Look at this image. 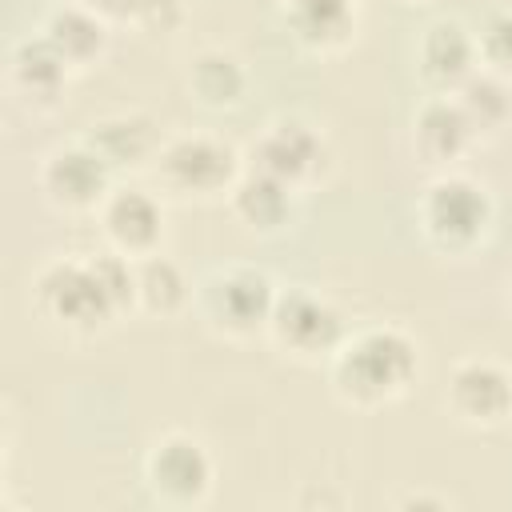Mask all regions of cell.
<instances>
[{"label": "cell", "mask_w": 512, "mask_h": 512, "mask_svg": "<svg viewBox=\"0 0 512 512\" xmlns=\"http://www.w3.org/2000/svg\"><path fill=\"white\" fill-rule=\"evenodd\" d=\"M184 84L204 108H236L248 92V68L228 48H200L188 60Z\"/></svg>", "instance_id": "cell-19"}, {"label": "cell", "mask_w": 512, "mask_h": 512, "mask_svg": "<svg viewBox=\"0 0 512 512\" xmlns=\"http://www.w3.org/2000/svg\"><path fill=\"white\" fill-rule=\"evenodd\" d=\"M96 220H100V232H104L108 248H116L132 260L160 252L164 232H168L160 196H152L144 188H132V184H116L108 192V200L100 204Z\"/></svg>", "instance_id": "cell-11"}, {"label": "cell", "mask_w": 512, "mask_h": 512, "mask_svg": "<svg viewBox=\"0 0 512 512\" xmlns=\"http://www.w3.org/2000/svg\"><path fill=\"white\" fill-rule=\"evenodd\" d=\"M36 184L56 212L84 216V212H100V204L116 188V172L88 140H72L44 152L36 168Z\"/></svg>", "instance_id": "cell-9"}, {"label": "cell", "mask_w": 512, "mask_h": 512, "mask_svg": "<svg viewBox=\"0 0 512 512\" xmlns=\"http://www.w3.org/2000/svg\"><path fill=\"white\" fill-rule=\"evenodd\" d=\"M192 300H196V288H192L188 272L172 256L152 252V256H140L136 260V312L176 316Z\"/></svg>", "instance_id": "cell-20"}, {"label": "cell", "mask_w": 512, "mask_h": 512, "mask_svg": "<svg viewBox=\"0 0 512 512\" xmlns=\"http://www.w3.org/2000/svg\"><path fill=\"white\" fill-rule=\"evenodd\" d=\"M404 4H416V0H404Z\"/></svg>", "instance_id": "cell-25"}, {"label": "cell", "mask_w": 512, "mask_h": 512, "mask_svg": "<svg viewBox=\"0 0 512 512\" xmlns=\"http://www.w3.org/2000/svg\"><path fill=\"white\" fill-rule=\"evenodd\" d=\"M244 168H248V160L224 136L180 132L160 144L148 172L156 176L164 196L184 200V204H208V200H228V192Z\"/></svg>", "instance_id": "cell-3"}, {"label": "cell", "mask_w": 512, "mask_h": 512, "mask_svg": "<svg viewBox=\"0 0 512 512\" xmlns=\"http://www.w3.org/2000/svg\"><path fill=\"white\" fill-rule=\"evenodd\" d=\"M420 380V344L400 324L352 328L328 356V384L348 408H384Z\"/></svg>", "instance_id": "cell-1"}, {"label": "cell", "mask_w": 512, "mask_h": 512, "mask_svg": "<svg viewBox=\"0 0 512 512\" xmlns=\"http://www.w3.org/2000/svg\"><path fill=\"white\" fill-rule=\"evenodd\" d=\"M476 144V132L456 104L452 92H432L416 116H412V152L432 168H452L468 148Z\"/></svg>", "instance_id": "cell-13"}, {"label": "cell", "mask_w": 512, "mask_h": 512, "mask_svg": "<svg viewBox=\"0 0 512 512\" xmlns=\"http://www.w3.org/2000/svg\"><path fill=\"white\" fill-rule=\"evenodd\" d=\"M40 32H44V40L68 60L72 72L100 64L104 52H108V44H112V24H104L96 12H88V8L76 4V0L56 4V8L44 16Z\"/></svg>", "instance_id": "cell-18"}, {"label": "cell", "mask_w": 512, "mask_h": 512, "mask_svg": "<svg viewBox=\"0 0 512 512\" xmlns=\"http://www.w3.org/2000/svg\"><path fill=\"white\" fill-rule=\"evenodd\" d=\"M244 160H248V168H260V172L276 176L280 184H288V188H296L304 196L308 188L328 180V172H332V144H328V136L308 116L284 112V116H272L252 136Z\"/></svg>", "instance_id": "cell-6"}, {"label": "cell", "mask_w": 512, "mask_h": 512, "mask_svg": "<svg viewBox=\"0 0 512 512\" xmlns=\"http://www.w3.org/2000/svg\"><path fill=\"white\" fill-rule=\"evenodd\" d=\"M456 104L464 108L476 140L480 136H500L512 124V84L488 68H476L456 92Z\"/></svg>", "instance_id": "cell-21"}, {"label": "cell", "mask_w": 512, "mask_h": 512, "mask_svg": "<svg viewBox=\"0 0 512 512\" xmlns=\"http://www.w3.org/2000/svg\"><path fill=\"white\" fill-rule=\"evenodd\" d=\"M292 40L316 56L344 52L360 32V0H280Z\"/></svg>", "instance_id": "cell-15"}, {"label": "cell", "mask_w": 512, "mask_h": 512, "mask_svg": "<svg viewBox=\"0 0 512 512\" xmlns=\"http://www.w3.org/2000/svg\"><path fill=\"white\" fill-rule=\"evenodd\" d=\"M504 304H508V312H512V272H508V284H504Z\"/></svg>", "instance_id": "cell-24"}, {"label": "cell", "mask_w": 512, "mask_h": 512, "mask_svg": "<svg viewBox=\"0 0 512 512\" xmlns=\"http://www.w3.org/2000/svg\"><path fill=\"white\" fill-rule=\"evenodd\" d=\"M476 52H480V68L512 84V8H496L484 16V24L476 28Z\"/></svg>", "instance_id": "cell-23"}, {"label": "cell", "mask_w": 512, "mask_h": 512, "mask_svg": "<svg viewBox=\"0 0 512 512\" xmlns=\"http://www.w3.org/2000/svg\"><path fill=\"white\" fill-rule=\"evenodd\" d=\"M276 280L256 264H224L212 268L196 284V312L200 320L224 340H252L268 332L276 308Z\"/></svg>", "instance_id": "cell-5"}, {"label": "cell", "mask_w": 512, "mask_h": 512, "mask_svg": "<svg viewBox=\"0 0 512 512\" xmlns=\"http://www.w3.org/2000/svg\"><path fill=\"white\" fill-rule=\"evenodd\" d=\"M348 332V316L332 296L316 288H280L264 336L300 364H328Z\"/></svg>", "instance_id": "cell-7"}, {"label": "cell", "mask_w": 512, "mask_h": 512, "mask_svg": "<svg viewBox=\"0 0 512 512\" xmlns=\"http://www.w3.org/2000/svg\"><path fill=\"white\" fill-rule=\"evenodd\" d=\"M80 140H88L112 164V172H140V168H152L164 144V132H160V120L148 112H112L92 120Z\"/></svg>", "instance_id": "cell-14"}, {"label": "cell", "mask_w": 512, "mask_h": 512, "mask_svg": "<svg viewBox=\"0 0 512 512\" xmlns=\"http://www.w3.org/2000/svg\"><path fill=\"white\" fill-rule=\"evenodd\" d=\"M444 408L456 424L496 432L512 420V368L492 356H464L448 368Z\"/></svg>", "instance_id": "cell-10"}, {"label": "cell", "mask_w": 512, "mask_h": 512, "mask_svg": "<svg viewBox=\"0 0 512 512\" xmlns=\"http://www.w3.org/2000/svg\"><path fill=\"white\" fill-rule=\"evenodd\" d=\"M32 312L64 336H96L120 312L88 256H52L32 276Z\"/></svg>", "instance_id": "cell-4"}, {"label": "cell", "mask_w": 512, "mask_h": 512, "mask_svg": "<svg viewBox=\"0 0 512 512\" xmlns=\"http://www.w3.org/2000/svg\"><path fill=\"white\" fill-rule=\"evenodd\" d=\"M416 224H420V236L436 252L468 256L488 240L496 224V204H492V192L476 176L444 168L416 196Z\"/></svg>", "instance_id": "cell-2"}, {"label": "cell", "mask_w": 512, "mask_h": 512, "mask_svg": "<svg viewBox=\"0 0 512 512\" xmlns=\"http://www.w3.org/2000/svg\"><path fill=\"white\" fill-rule=\"evenodd\" d=\"M88 12H96L104 24H132L144 36H164L184 24V4L180 0H76Z\"/></svg>", "instance_id": "cell-22"}, {"label": "cell", "mask_w": 512, "mask_h": 512, "mask_svg": "<svg viewBox=\"0 0 512 512\" xmlns=\"http://www.w3.org/2000/svg\"><path fill=\"white\" fill-rule=\"evenodd\" d=\"M72 68L68 60L44 40V32L20 36L8 52V92L28 108V112H48L60 104L64 84Z\"/></svg>", "instance_id": "cell-12"}, {"label": "cell", "mask_w": 512, "mask_h": 512, "mask_svg": "<svg viewBox=\"0 0 512 512\" xmlns=\"http://www.w3.org/2000/svg\"><path fill=\"white\" fill-rule=\"evenodd\" d=\"M296 204H300V192L288 188V184H280L276 176H268V172H260V168H244L240 180H236L232 192H228L232 216H236L248 232H260V236L288 228V224L296 220Z\"/></svg>", "instance_id": "cell-17"}, {"label": "cell", "mask_w": 512, "mask_h": 512, "mask_svg": "<svg viewBox=\"0 0 512 512\" xmlns=\"http://www.w3.org/2000/svg\"><path fill=\"white\" fill-rule=\"evenodd\" d=\"M416 64H420V76L432 92H456L480 68L476 32H468L460 20L428 24L420 44H416Z\"/></svg>", "instance_id": "cell-16"}, {"label": "cell", "mask_w": 512, "mask_h": 512, "mask_svg": "<svg viewBox=\"0 0 512 512\" xmlns=\"http://www.w3.org/2000/svg\"><path fill=\"white\" fill-rule=\"evenodd\" d=\"M144 488L168 508H200L216 488L208 444L184 428H168L144 448Z\"/></svg>", "instance_id": "cell-8"}]
</instances>
